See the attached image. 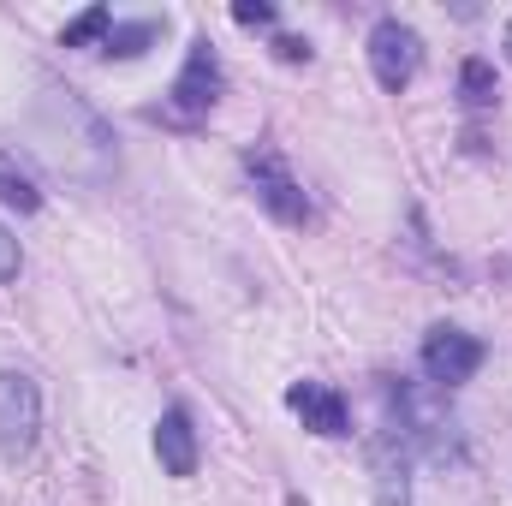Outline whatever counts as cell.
<instances>
[{
    "label": "cell",
    "instance_id": "6da1fadb",
    "mask_svg": "<svg viewBox=\"0 0 512 506\" xmlns=\"http://www.w3.org/2000/svg\"><path fill=\"white\" fill-rule=\"evenodd\" d=\"M215 102H221V60H215L209 36H197L185 66H179V78H173V90H167V120L197 126V120H209Z\"/></svg>",
    "mask_w": 512,
    "mask_h": 506
},
{
    "label": "cell",
    "instance_id": "7a4b0ae2",
    "mask_svg": "<svg viewBox=\"0 0 512 506\" xmlns=\"http://www.w3.org/2000/svg\"><path fill=\"white\" fill-rule=\"evenodd\" d=\"M245 173H251L256 203H262L274 221H286V227H304V221H310V197H304V185L292 179V167H286L280 149H251V155H245Z\"/></svg>",
    "mask_w": 512,
    "mask_h": 506
},
{
    "label": "cell",
    "instance_id": "3957f363",
    "mask_svg": "<svg viewBox=\"0 0 512 506\" xmlns=\"http://www.w3.org/2000/svg\"><path fill=\"white\" fill-rule=\"evenodd\" d=\"M42 435V393L24 370H0V453L24 459Z\"/></svg>",
    "mask_w": 512,
    "mask_h": 506
},
{
    "label": "cell",
    "instance_id": "277c9868",
    "mask_svg": "<svg viewBox=\"0 0 512 506\" xmlns=\"http://www.w3.org/2000/svg\"><path fill=\"white\" fill-rule=\"evenodd\" d=\"M417 66H423V36H417L405 18H382V24L370 30V72H376V84L399 96V90L417 78Z\"/></svg>",
    "mask_w": 512,
    "mask_h": 506
},
{
    "label": "cell",
    "instance_id": "5b68a950",
    "mask_svg": "<svg viewBox=\"0 0 512 506\" xmlns=\"http://www.w3.org/2000/svg\"><path fill=\"white\" fill-rule=\"evenodd\" d=\"M483 358H489V346L477 334H465V328H429L423 334V376L435 381V387L471 381L483 370Z\"/></svg>",
    "mask_w": 512,
    "mask_h": 506
},
{
    "label": "cell",
    "instance_id": "8992f818",
    "mask_svg": "<svg viewBox=\"0 0 512 506\" xmlns=\"http://www.w3.org/2000/svg\"><path fill=\"white\" fill-rule=\"evenodd\" d=\"M155 453H161V471L167 477H197V429L185 417V405H167L161 423H155Z\"/></svg>",
    "mask_w": 512,
    "mask_h": 506
},
{
    "label": "cell",
    "instance_id": "52a82bcc",
    "mask_svg": "<svg viewBox=\"0 0 512 506\" xmlns=\"http://www.w3.org/2000/svg\"><path fill=\"white\" fill-rule=\"evenodd\" d=\"M286 405L304 417V429H316V435H346V399H340L334 387L298 381V387H286Z\"/></svg>",
    "mask_w": 512,
    "mask_h": 506
},
{
    "label": "cell",
    "instance_id": "ba28073f",
    "mask_svg": "<svg viewBox=\"0 0 512 506\" xmlns=\"http://www.w3.org/2000/svg\"><path fill=\"white\" fill-rule=\"evenodd\" d=\"M501 96V84H495V66L483 60V54H471L465 66H459V102L465 108H489Z\"/></svg>",
    "mask_w": 512,
    "mask_h": 506
},
{
    "label": "cell",
    "instance_id": "9c48e42d",
    "mask_svg": "<svg viewBox=\"0 0 512 506\" xmlns=\"http://www.w3.org/2000/svg\"><path fill=\"white\" fill-rule=\"evenodd\" d=\"M399 447H387V441L376 447V495H382V506H405V453Z\"/></svg>",
    "mask_w": 512,
    "mask_h": 506
},
{
    "label": "cell",
    "instance_id": "30bf717a",
    "mask_svg": "<svg viewBox=\"0 0 512 506\" xmlns=\"http://www.w3.org/2000/svg\"><path fill=\"white\" fill-rule=\"evenodd\" d=\"M161 36V24L155 18H137V24H114L108 30V42H102V54H114V60H137L149 42Z\"/></svg>",
    "mask_w": 512,
    "mask_h": 506
},
{
    "label": "cell",
    "instance_id": "8fae6325",
    "mask_svg": "<svg viewBox=\"0 0 512 506\" xmlns=\"http://www.w3.org/2000/svg\"><path fill=\"white\" fill-rule=\"evenodd\" d=\"M108 30H114V12H108V6H90V12H78V18L60 30V42H66V48H90V42H108Z\"/></svg>",
    "mask_w": 512,
    "mask_h": 506
},
{
    "label": "cell",
    "instance_id": "7c38bea8",
    "mask_svg": "<svg viewBox=\"0 0 512 506\" xmlns=\"http://www.w3.org/2000/svg\"><path fill=\"white\" fill-rule=\"evenodd\" d=\"M18 262H24V256H18V239L0 227V286H12V280H18Z\"/></svg>",
    "mask_w": 512,
    "mask_h": 506
},
{
    "label": "cell",
    "instance_id": "4fadbf2b",
    "mask_svg": "<svg viewBox=\"0 0 512 506\" xmlns=\"http://www.w3.org/2000/svg\"><path fill=\"white\" fill-rule=\"evenodd\" d=\"M0 197H6V203H18V209H36V203H42V197H36L24 179H12V173H0Z\"/></svg>",
    "mask_w": 512,
    "mask_h": 506
},
{
    "label": "cell",
    "instance_id": "5bb4252c",
    "mask_svg": "<svg viewBox=\"0 0 512 506\" xmlns=\"http://www.w3.org/2000/svg\"><path fill=\"white\" fill-rule=\"evenodd\" d=\"M233 18H239V24H274V6H268V0H239Z\"/></svg>",
    "mask_w": 512,
    "mask_h": 506
},
{
    "label": "cell",
    "instance_id": "9a60e30c",
    "mask_svg": "<svg viewBox=\"0 0 512 506\" xmlns=\"http://www.w3.org/2000/svg\"><path fill=\"white\" fill-rule=\"evenodd\" d=\"M274 54H280V60H310V42H298V36H280V42H274Z\"/></svg>",
    "mask_w": 512,
    "mask_h": 506
},
{
    "label": "cell",
    "instance_id": "2e32d148",
    "mask_svg": "<svg viewBox=\"0 0 512 506\" xmlns=\"http://www.w3.org/2000/svg\"><path fill=\"white\" fill-rule=\"evenodd\" d=\"M507 60H512V24H507Z\"/></svg>",
    "mask_w": 512,
    "mask_h": 506
}]
</instances>
